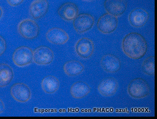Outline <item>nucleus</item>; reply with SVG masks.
Returning <instances> with one entry per match:
<instances>
[{"instance_id":"obj_1","label":"nucleus","mask_w":157,"mask_h":119,"mask_svg":"<svg viewBox=\"0 0 157 119\" xmlns=\"http://www.w3.org/2000/svg\"><path fill=\"white\" fill-rule=\"evenodd\" d=\"M122 47L126 55L134 60L144 57L148 49L145 38L136 32H132L126 35L123 39Z\"/></svg>"},{"instance_id":"obj_2","label":"nucleus","mask_w":157,"mask_h":119,"mask_svg":"<svg viewBox=\"0 0 157 119\" xmlns=\"http://www.w3.org/2000/svg\"><path fill=\"white\" fill-rule=\"evenodd\" d=\"M150 87L147 81L141 78L132 80L129 84L127 92L130 97L134 99H142L149 96Z\"/></svg>"},{"instance_id":"obj_3","label":"nucleus","mask_w":157,"mask_h":119,"mask_svg":"<svg viewBox=\"0 0 157 119\" xmlns=\"http://www.w3.org/2000/svg\"><path fill=\"white\" fill-rule=\"evenodd\" d=\"M18 33L23 38L32 40L36 39L39 33V27L33 20L25 19L19 22L17 26Z\"/></svg>"},{"instance_id":"obj_4","label":"nucleus","mask_w":157,"mask_h":119,"mask_svg":"<svg viewBox=\"0 0 157 119\" xmlns=\"http://www.w3.org/2000/svg\"><path fill=\"white\" fill-rule=\"evenodd\" d=\"M12 60L17 66L21 68L27 66L33 61V51L27 46H21L14 52Z\"/></svg>"},{"instance_id":"obj_5","label":"nucleus","mask_w":157,"mask_h":119,"mask_svg":"<svg viewBox=\"0 0 157 119\" xmlns=\"http://www.w3.org/2000/svg\"><path fill=\"white\" fill-rule=\"evenodd\" d=\"M54 58L52 50L47 46H40L33 51V61L37 65H50L54 61Z\"/></svg>"},{"instance_id":"obj_6","label":"nucleus","mask_w":157,"mask_h":119,"mask_svg":"<svg viewBox=\"0 0 157 119\" xmlns=\"http://www.w3.org/2000/svg\"><path fill=\"white\" fill-rule=\"evenodd\" d=\"M117 24V17L106 13L99 18L97 25L98 30L103 34H109L116 30Z\"/></svg>"},{"instance_id":"obj_7","label":"nucleus","mask_w":157,"mask_h":119,"mask_svg":"<svg viewBox=\"0 0 157 119\" xmlns=\"http://www.w3.org/2000/svg\"><path fill=\"white\" fill-rule=\"evenodd\" d=\"M95 24L94 18L88 13L78 15L74 19L73 26L74 29L78 34L86 33L93 27Z\"/></svg>"},{"instance_id":"obj_8","label":"nucleus","mask_w":157,"mask_h":119,"mask_svg":"<svg viewBox=\"0 0 157 119\" xmlns=\"http://www.w3.org/2000/svg\"><path fill=\"white\" fill-rule=\"evenodd\" d=\"M11 96L16 101L20 103H25L30 100L32 92L27 85L22 83H18L12 85L10 89Z\"/></svg>"},{"instance_id":"obj_9","label":"nucleus","mask_w":157,"mask_h":119,"mask_svg":"<svg viewBox=\"0 0 157 119\" xmlns=\"http://www.w3.org/2000/svg\"><path fill=\"white\" fill-rule=\"evenodd\" d=\"M75 52L80 58L87 59L90 58L94 51L93 42L88 38H82L77 42L75 46Z\"/></svg>"},{"instance_id":"obj_10","label":"nucleus","mask_w":157,"mask_h":119,"mask_svg":"<svg viewBox=\"0 0 157 119\" xmlns=\"http://www.w3.org/2000/svg\"><path fill=\"white\" fill-rule=\"evenodd\" d=\"M100 64L103 70L108 73H116L120 70L121 67L120 59L112 54L103 56L101 59Z\"/></svg>"},{"instance_id":"obj_11","label":"nucleus","mask_w":157,"mask_h":119,"mask_svg":"<svg viewBox=\"0 0 157 119\" xmlns=\"http://www.w3.org/2000/svg\"><path fill=\"white\" fill-rule=\"evenodd\" d=\"M118 87V83L115 78L109 77L101 81L98 85V90L102 96L110 97L115 94Z\"/></svg>"},{"instance_id":"obj_12","label":"nucleus","mask_w":157,"mask_h":119,"mask_svg":"<svg viewBox=\"0 0 157 119\" xmlns=\"http://www.w3.org/2000/svg\"><path fill=\"white\" fill-rule=\"evenodd\" d=\"M104 7L108 13L117 17L125 12L127 3L126 0H105Z\"/></svg>"},{"instance_id":"obj_13","label":"nucleus","mask_w":157,"mask_h":119,"mask_svg":"<svg viewBox=\"0 0 157 119\" xmlns=\"http://www.w3.org/2000/svg\"><path fill=\"white\" fill-rule=\"evenodd\" d=\"M46 39L49 43L56 45H63L68 41L69 37L63 29L54 28L49 29L46 33Z\"/></svg>"},{"instance_id":"obj_14","label":"nucleus","mask_w":157,"mask_h":119,"mask_svg":"<svg viewBox=\"0 0 157 119\" xmlns=\"http://www.w3.org/2000/svg\"><path fill=\"white\" fill-rule=\"evenodd\" d=\"M149 19V14L145 9L136 8L130 12L128 16L130 24L135 28L143 27Z\"/></svg>"},{"instance_id":"obj_15","label":"nucleus","mask_w":157,"mask_h":119,"mask_svg":"<svg viewBox=\"0 0 157 119\" xmlns=\"http://www.w3.org/2000/svg\"><path fill=\"white\" fill-rule=\"evenodd\" d=\"M48 9L47 0H34L29 6V15L33 19H40L47 14Z\"/></svg>"},{"instance_id":"obj_16","label":"nucleus","mask_w":157,"mask_h":119,"mask_svg":"<svg viewBox=\"0 0 157 119\" xmlns=\"http://www.w3.org/2000/svg\"><path fill=\"white\" fill-rule=\"evenodd\" d=\"M79 10L77 6L73 2H68L63 4L58 9L59 16L67 21H71L77 17Z\"/></svg>"},{"instance_id":"obj_17","label":"nucleus","mask_w":157,"mask_h":119,"mask_svg":"<svg viewBox=\"0 0 157 119\" xmlns=\"http://www.w3.org/2000/svg\"><path fill=\"white\" fill-rule=\"evenodd\" d=\"M90 91L91 88L87 83L83 81H78L71 85L70 92L74 99H81L87 96Z\"/></svg>"},{"instance_id":"obj_18","label":"nucleus","mask_w":157,"mask_h":119,"mask_svg":"<svg viewBox=\"0 0 157 119\" xmlns=\"http://www.w3.org/2000/svg\"><path fill=\"white\" fill-rule=\"evenodd\" d=\"M41 85L42 89L45 93L53 94L58 90L60 82L55 76L48 75L43 78Z\"/></svg>"},{"instance_id":"obj_19","label":"nucleus","mask_w":157,"mask_h":119,"mask_svg":"<svg viewBox=\"0 0 157 119\" xmlns=\"http://www.w3.org/2000/svg\"><path fill=\"white\" fill-rule=\"evenodd\" d=\"M14 77V72L12 67L8 64H0V87L7 86Z\"/></svg>"},{"instance_id":"obj_20","label":"nucleus","mask_w":157,"mask_h":119,"mask_svg":"<svg viewBox=\"0 0 157 119\" xmlns=\"http://www.w3.org/2000/svg\"><path fill=\"white\" fill-rule=\"evenodd\" d=\"M85 66L79 61L71 60L66 62L63 66L64 72L69 76H77L82 73Z\"/></svg>"},{"instance_id":"obj_21","label":"nucleus","mask_w":157,"mask_h":119,"mask_svg":"<svg viewBox=\"0 0 157 119\" xmlns=\"http://www.w3.org/2000/svg\"><path fill=\"white\" fill-rule=\"evenodd\" d=\"M141 68L143 73L148 76L155 75V57L150 56L145 59L142 64Z\"/></svg>"},{"instance_id":"obj_22","label":"nucleus","mask_w":157,"mask_h":119,"mask_svg":"<svg viewBox=\"0 0 157 119\" xmlns=\"http://www.w3.org/2000/svg\"><path fill=\"white\" fill-rule=\"evenodd\" d=\"M6 49V42L3 38L0 35V57L5 53Z\"/></svg>"},{"instance_id":"obj_23","label":"nucleus","mask_w":157,"mask_h":119,"mask_svg":"<svg viewBox=\"0 0 157 119\" xmlns=\"http://www.w3.org/2000/svg\"><path fill=\"white\" fill-rule=\"evenodd\" d=\"M8 3L11 6L15 7L20 5L25 0H6Z\"/></svg>"},{"instance_id":"obj_24","label":"nucleus","mask_w":157,"mask_h":119,"mask_svg":"<svg viewBox=\"0 0 157 119\" xmlns=\"http://www.w3.org/2000/svg\"><path fill=\"white\" fill-rule=\"evenodd\" d=\"M5 110V106L4 102L0 99V114L2 113Z\"/></svg>"},{"instance_id":"obj_25","label":"nucleus","mask_w":157,"mask_h":119,"mask_svg":"<svg viewBox=\"0 0 157 119\" xmlns=\"http://www.w3.org/2000/svg\"><path fill=\"white\" fill-rule=\"evenodd\" d=\"M3 15V10L2 8L0 6V19L2 17Z\"/></svg>"},{"instance_id":"obj_26","label":"nucleus","mask_w":157,"mask_h":119,"mask_svg":"<svg viewBox=\"0 0 157 119\" xmlns=\"http://www.w3.org/2000/svg\"><path fill=\"white\" fill-rule=\"evenodd\" d=\"M85 1H92V0H85Z\"/></svg>"}]
</instances>
